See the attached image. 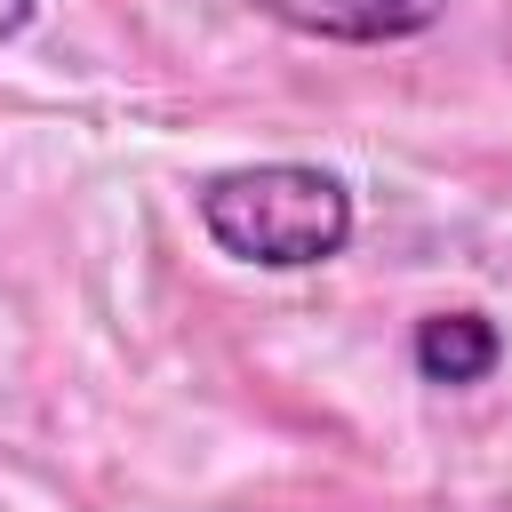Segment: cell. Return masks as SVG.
<instances>
[{"label":"cell","mask_w":512,"mask_h":512,"mask_svg":"<svg viewBox=\"0 0 512 512\" xmlns=\"http://www.w3.org/2000/svg\"><path fill=\"white\" fill-rule=\"evenodd\" d=\"M200 224L224 256L264 264V272H304L328 264L352 240V192L312 168V160H256V168H216L200 184Z\"/></svg>","instance_id":"cell-1"},{"label":"cell","mask_w":512,"mask_h":512,"mask_svg":"<svg viewBox=\"0 0 512 512\" xmlns=\"http://www.w3.org/2000/svg\"><path fill=\"white\" fill-rule=\"evenodd\" d=\"M272 24H288V32H304V40H352V48H368V40H408V32H424L448 0H256Z\"/></svg>","instance_id":"cell-2"},{"label":"cell","mask_w":512,"mask_h":512,"mask_svg":"<svg viewBox=\"0 0 512 512\" xmlns=\"http://www.w3.org/2000/svg\"><path fill=\"white\" fill-rule=\"evenodd\" d=\"M504 360V336L488 312H432L416 320V368L424 384H480Z\"/></svg>","instance_id":"cell-3"},{"label":"cell","mask_w":512,"mask_h":512,"mask_svg":"<svg viewBox=\"0 0 512 512\" xmlns=\"http://www.w3.org/2000/svg\"><path fill=\"white\" fill-rule=\"evenodd\" d=\"M32 24V0H0V40H16Z\"/></svg>","instance_id":"cell-4"}]
</instances>
